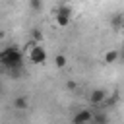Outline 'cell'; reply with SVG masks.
I'll use <instances>...</instances> for the list:
<instances>
[{"label":"cell","instance_id":"6da1fadb","mask_svg":"<svg viewBox=\"0 0 124 124\" xmlns=\"http://www.w3.org/2000/svg\"><path fill=\"white\" fill-rule=\"evenodd\" d=\"M0 62H2V66L6 70H10V68H21L23 66V56H21V52L16 46H8V48H4L0 52Z\"/></svg>","mask_w":124,"mask_h":124},{"label":"cell","instance_id":"7a4b0ae2","mask_svg":"<svg viewBox=\"0 0 124 124\" xmlns=\"http://www.w3.org/2000/svg\"><path fill=\"white\" fill-rule=\"evenodd\" d=\"M27 46H29V60L33 64H43L46 60V50L43 46H37L35 43H29Z\"/></svg>","mask_w":124,"mask_h":124},{"label":"cell","instance_id":"3957f363","mask_svg":"<svg viewBox=\"0 0 124 124\" xmlns=\"http://www.w3.org/2000/svg\"><path fill=\"white\" fill-rule=\"evenodd\" d=\"M70 16H72V10H70V6L62 4V6L58 8V12H56V23H58L60 27H66V25L70 23Z\"/></svg>","mask_w":124,"mask_h":124},{"label":"cell","instance_id":"277c9868","mask_svg":"<svg viewBox=\"0 0 124 124\" xmlns=\"http://www.w3.org/2000/svg\"><path fill=\"white\" fill-rule=\"evenodd\" d=\"M91 120H93V112L87 110V108L79 110V112L74 116V124H89Z\"/></svg>","mask_w":124,"mask_h":124},{"label":"cell","instance_id":"5b68a950","mask_svg":"<svg viewBox=\"0 0 124 124\" xmlns=\"http://www.w3.org/2000/svg\"><path fill=\"white\" fill-rule=\"evenodd\" d=\"M105 99H107V91H103V89H95L89 95V101L93 105H101V103H105Z\"/></svg>","mask_w":124,"mask_h":124},{"label":"cell","instance_id":"8992f818","mask_svg":"<svg viewBox=\"0 0 124 124\" xmlns=\"http://www.w3.org/2000/svg\"><path fill=\"white\" fill-rule=\"evenodd\" d=\"M93 124H108V116L105 112H93Z\"/></svg>","mask_w":124,"mask_h":124},{"label":"cell","instance_id":"52a82bcc","mask_svg":"<svg viewBox=\"0 0 124 124\" xmlns=\"http://www.w3.org/2000/svg\"><path fill=\"white\" fill-rule=\"evenodd\" d=\"M122 23H124V16L122 14H114L112 16V27L114 29H122Z\"/></svg>","mask_w":124,"mask_h":124},{"label":"cell","instance_id":"ba28073f","mask_svg":"<svg viewBox=\"0 0 124 124\" xmlns=\"http://www.w3.org/2000/svg\"><path fill=\"white\" fill-rule=\"evenodd\" d=\"M118 56H120V54H118L116 50H108V52L105 54V62H108V64H110V62H116Z\"/></svg>","mask_w":124,"mask_h":124},{"label":"cell","instance_id":"9c48e42d","mask_svg":"<svg viewBox=\"0 0 124 124\" xmlns=\"http://www.w3.org/2000/svg\"><path fill=\"white\" fill-rule=\"evenodd\" d=\"M14 107H16V108H27V99H25V97H16Z\"/></svg>","mask_w":124,"mask_h":124},{"label":"cell","instance_id":"30bf717a","mask_svg":"<svg viewBox=\"0 0 124 124\" xmlns=\"http://www.w3.org/2000/svg\"><path fill=\"white\" fill-rule=\"evenodd\" d=\"M54 64H56V68H64V66H66V56H64V54H58V56L54 58Z\"/></svg>","mask_w":124,"mask_h":124},{"label":"cell","instance_id":"8fae6325","mask_svg":"<svg viewBox=\"0 0 124 124\" xmlns=\"http://www.w3.org/2000/svg\"><path fill=\"white\" fill-rule=\"evenodd\" d=\"M6 72H8L12 78H19V76H21V68H10V70H6Z\"/></svg>","mask_w":124,"mask_h":124},{"label":"cell","instance_id":"7c38bea8","mask_svg":"<svg viewBox=\"0 0 124 124\" xmlns=\"http://www.w3.org/2000/svg\"><path fill=\"white\" fill-rule=\"evenodd\" d=\"M29 6H31V10H35V12H37V10H41L43 2H41V0H31V2H29Z\"/></svg>","mask_w":124,"mask_h":124},{"label":"cell","instance_id":"4fadbf2b","mask_svg":"<svg viewBox=\"0 0 124 124\" xmlns=\"http://www.w3.org/2000/svg\"><path fill=\"white\" fill-rule=\"evenodd\" d=\"M33 39H35V41L41 39V31H39V29H33Z\"/></svg>","mask_w":124,"mask_h":124},{"label":"cell","instance_id":"5bb4252c","mask_svg":"<svg viewBox=\"0 0 124 124\" xmlns=\"http://www.w3.org/2000/svg\"><path fill=\"white\" fill-rule=\"evenodd\" d=\"M68 87H70V89H76V87H78V85H76V83H74V81H68Z\"/></svg>","mask_w":124,"mask_h":124},{"label":"cell","instance_id":"9a60e30c","mask_svg":"<svg viewBox=\"0 0 124 124\" xmlns=\"http://www.w3.org/2000/svg\"><path fill=\"white\" fill-rule=\"evenodd\" d=\"M122 31H124V23H122Z\"/></svg>","mask_w":124,"mask_h":124}]
</instances>
